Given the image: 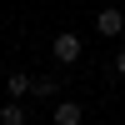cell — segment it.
Instances as JSON below:
<instances>
[{
    "mask_svg": "<svg viewBox=\"0 0 125 125\" xmlns=\"http://www.w3.org/2000/svg\"><path fill=\"white\" fill-rule=\"evenodd\" d=\"M0 125H25V105L5 95V105H0Z\"/></svg>",
    "mask_w": 125,
    "mask_h": 125,
    "instance_id": "obj_6",
    "label": "cell"
},
{
    "mask_svg": "<svg viewBox=\"0 0 125 125\" xmlns=\"http://www.w3.org/2000/svg\"><path fill=\"white\" fill-rule=\"evenodd\" d=\"M115 75L125 80V50H120V55H115Z\"/></svg>",
    "mask_w": 125,
    "mask_h": 125,
    "instance_id": "obj_7",
    "label": "cell"
},
{
    "mask_svg": "<svg viewBox=\"0 0 125 125\" xmlns=\"http://www.w3.org/2000/svg\"><path fill=\"white\" fill-rule=\"evenodd\" d=\"M50 55H55V65H75V60L85 55V45H80L75 30H60V35L50 40Z\"/></svg>",
    "mask_w": 125,
    "mask_h": 125,
    "instance_id": "obj_1",
    "label": "cell"
},
{
    "mask_svg": "<svg viewBox=\"0 0 125 125\" xmlns=\"http://www.w3.org/2000/svg\"><path fill=\"white\" fill-rule=\"evenodd\" d=\"M5 95L10 100H25L30 95V75H25V70H10V75H5Z\"/></svg>",
    "mask_w": 125,
    "mask_h": 125,
    "instance_id": "obj_5",
    "label": "cell"
},
{
    "mask_svg": "<svg viewBox=\"0 0 125 125\" xmlns=\"http://www.w3.org/2000/svg\"><path fill=\"white\" fill-rule=\"evenodd\" d=\"M95 30H100L105 40H115L120 30H125V10H120V5H105V10L95 15Z\"/></svg>",
    "mask_w": 125,
    "mask_h": 125,
    "instance_id": "obj_3",
    "label": "cell"
},
{
    "mask_svg": "<svg viewBox=\"0 0 125 125\" xmlns=\"http://www.w3.org/2000/svg\"><path fill=\"white\" fill-rule=\"evenodd\" d=\"M50 120H55V125H80V120H85V105H80V100H55Z\"/></svg>",
    "mask_w": 125,
    "mask_h": 125,
    "instance_id": "obj_4",
    "label": "cell"
},
{
    "mask_svg": "<svg viewBox=\"0 0 125 125\" xmlns=\"http://www.w3.org/2000/svg\"><path fill=\"white\" fill-rule=\"evenodd\" d=\"M60 90H65V75H60V70H50V75H30V95H35V100H55Z\"/></svg>",
    "mask_w": 125,
    "mask_h": 125,
    "instance_id": "obj_2",
    "label": "cell"
}]
</instances>
